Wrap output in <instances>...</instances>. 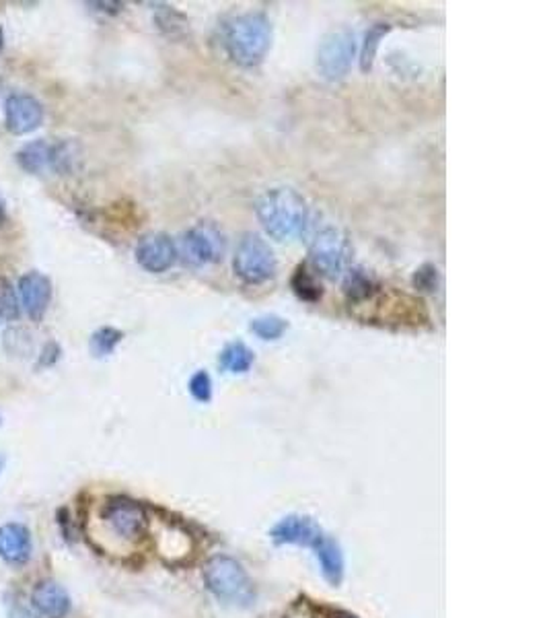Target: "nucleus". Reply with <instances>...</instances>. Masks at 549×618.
Instances as JSON below:
<instances>
[{
	"label": "nucleus",
	"instance_id": "obj_25",
	"mask_svg": "<svg viewBox=\"0 0 549 618\" xmlns=\"http://www.w3.org/2000/svg\"><path fill=\"white\" fill-rule=\"evenodd\" d=\"M21 316V303L9 278L0 277V322H15Z\"/></svg>",
	"mask_w": 549,
	"mask_h": 618
},
{
	"label": "nucleus",
	"instance_id": "obj_22",
	"mask_svg": "<svg viewBox=\"0 0 549 618\" xmlns=\"http://www.w3.org/2000/svg\"><path fill=\"white\" fill-rule=\"evenodd\" d=\"M249 328H251V332L261 340H278L282 339L286 330H289V322L276 314H266L253 317Z\"/></svg>",
	"mask_w": 549,
	"mask_h": 618
},
{
	"label": "nucleus",
	"instance_id": "obj_18",
	"mask_svg": "<svg viewBox=\"0 0 549 618\" xmlns=\"http://www.w3.org/2000/svg\"><path fill=\"white\" fill-rule=\"evenodd\" d=\"M253 363H255V353L241 340L228 342L227 347L220 350V356H219V365L222 372L235 373V375L247 373Z\"/></svg>",
	"mask_w": 549,
	"mask_h": 618
},
{
	"label": "nucleus",
	"instance_id": "obj_23",
	"mask_svg": "<svg viewBox=\"0 0 549 618\" xmlns=\"http://www.w3.org/2000/svg\"><path fill=\"white\" fill-rule=\"evenodd\" d=\"M122 340H124L122 330H118L113 326H104V328L95 330V332L91 334L89 348H91V353L95 356H110Z\"/></svg>",
	"mask_w": 549,
	"mask_h": 618
},
{
	"label": "nucleus",
	"instance_id": "obj_9",
	"mask_svg": "<svg viewBox=\"0 0 549 618\" xmlns=\"http://www.w3.org/2000/svg\"><path fill=\"white\" fill-rule=\"evenodd\" d=\"M180 247L167 233H149L138 241L136 262L151 275H163L177 262Z\"/></svg>",
	"mask_w": 549,
	"mask_h": 618
},
{
	"label": "nucleus",
	"instance_id": "obj_10",
	"mask_svg": "<svg viewBox=\"0 0 549 618\" xmlns=\"http://www.w3.org/2000/svg\"><path fill=\"white\" fill-rule=\"evenodd\" d=\"M182 252L185 262L191 266H208L216 262L222 254V238L213 225L191 227L189 231L183 233Z\"/></svg>",
	"mask_w": 549,
	"mask_h": 618
},
{
	"label": "nucleus",
	"instance_id": "obj_8",
	"mask_svg": "<svg viewBox=\"0 0 549 618\" xmlns=\"http://www.w3.org/2000/svg\"><path fill=\"white\" fill-rule=\"evenodd\" d=\"M46 118L42 101L29 93H11L4 101V126L11 135L23 137L40 129Z\"/></svg>",
	"mask_w": 549,
	"mask_h": 618
},
{
	"label": "nucleus",
	"instance_id": "obj_29",
	"mask_svg": "<svg viewBox=\"0 0 549 618\" xmlns=\"http://www.w3.org/2000/svg\"><path fill=\"white\" fill-rule=\"evenodd\" d=\"M60 355H62V348H60L58 342H54V340L46 342L43 344L42 353H40V359H37V367L56 365V363H58V359H60Z\"/></svg>",
	"mask_w": 549,
	"mask_h": 618
},
{
	"label": "nucleus",
	"instance_id": "obj_21",
	"mask_svg": "<svg viewBox=\"0 0 549 618\" xmlns=\"http://www.w3.org/2000/svg\"><path fill=\"white\" fill-rule=\"evenodd\" d=\"M290 286L295 291V295L306 303H317L323 297L321 285L317 283V278L309 272L306 264H298L295 275L290 278Z\"/></svg>",
	"mask_w": 549,
	"mask_h": 618
},
{
	"label": "nucleus",
	"instance_id": "obj_12",
	"mask_svg": "<svg viewBox=\"0 0 549 618\" xmlns=\"http://www.w3.org/2000/svg\"><path fill=\"white\" fill-rule=\"evenodd\" d=\"M270 536L276 544L313 546L323 536V530L313 518H306V515H289V518L280 520L278 524L272 528Z\"/></svg>",
	"mask_w": 549,
	"mask_h": 618
},
{
	"label": "nucleus",
	"instance_id": "obj_31",
	"mask_svg": "<svg viewBox=\"0 0 549 618\" xmlns=\"http://www.w3.org/2000/svg\"><path fill=\"white\" fill-rule=\"evenodd\" d=\"M4 223H6V205L3 196H0V225H4Z\"/></svg>",
	"mask_w": 549,
	"mask_h": 618
},
{
	"label": "nucleus",
	"instance_id": "obj_32",
	"mask_svg": "<svg viewBox=\"0 0 549 618\" xmlns=\"http://www.w3.org/2000/svg\"><path fill=\"white\" fill-rule=\"evenodd\" d=\"M4 50V29H3V25H0V52Z\"/></svg>",
	"mask_w": 549,
	"mask_h": 618
},
{
	"label": "nucleus",
	"instance_id": "obj_20",
	"mask_svg": "<svg viewBox=\"0 0 549 618\" xmlns=\"http://www.w3.org/2000/svg\"><path fill=\"white\" fill-rule=\"evenodd\" d=\"M391 31V23H373L370 27L365 31V40H362L360 46V70L362 73H368L370 68L375 65L376 52H379L381 40H385V35Z\"/></svg>",
	"mask_w": 549,
	"mask_h": 618
},
{
	"label": "nucleus",
	"instance_id": "obj_27",
	"mask_svg": "<svg viewBox=\"0 0 549 618\" xmlns=\"http://www.w3.org/2000/svg\"><path fill=\"white\" fill-rule=\"evenodd\" d=\"M414 286L420 291L432 293L437 291L438 286V269L434 264H424L420 266L416 270V275H414Z\"/></svg>",
	"mask_w": 549,
	"mask_h": 618
},
{
	"label": "nucleus",
	"instance_id": "obj_1",
	"mask_svg": "<svg viewBox=\"0 0 549 618\" xmlns=\"http://www.w3.org/2000/svg\"><path fill=\"white\" fill-rule=\"evenodd\" d=\"M274 29L264 12H241L227 19L220 27V43L233 65L255 68L266 60L272 48Z\"/></svg>",
	"mask_w": 549,
	"mask_h": 618
},
{
	"label": "nucleus",
	"instance_id": "obj_33",
	"mask_svg": "<svg viewBox=\"0 0 549 618\" xmlns=\"http://www.w3.org/2000/svg\"><path fill=\"white\" fill-rule=\"evenodd\" d=\"M4 464H6V458L0 454V474H3V468H4Z\"/></svg>",
	"mask_w": 549,
	"mask_h": 618
},
{
	"label": "nucleus",
	"instance_id": "obj_30",
	"mask_svg": "<svg viewBox=\"0 0 549 618\" xmlns=\"http://www.w3.org/2000/svg\"><path fill=\"white\" fill-rule=\"evenodd\" d=\"M87 6H91L97 12H104V15H118L124 9L122 3H87Z\"/></svg>",
	"mask_w": 549,
	"mask_h": 618
},
{
	"label": "nucleus",
	"instance_id": "obj_26",
	"mask_svg": "<svg viewBox=\"0 0 549 618\" xmlns=\"http://www.w3.org/2000/svg\"><path fill=\"white\" fill-rule=\"evenodd\" d=\"M189 394L194 396L197 403H210L213 398V378H210L208 372H196L189 378Z\"/></svg>",
	"mask_w": 549,
	"mask_h": 618
},
{
	"label": "nucleus",
	"instance_id": "obj_19",
	"mask_svg": "<svg viewBox=\"0 0 549 618\" xmlns=\"http://www.w3.org/2000/svg\"><path fill=\"white\" fill-rule=\"evenodd\" d=\"M81 151L73 140H54L50 149V171L58 176L73 174L79 165Z\"/></svg>",
	"mask_w": 549,
	"mask_h": 618
},
{
	"label": "nucleus",
	"instance_id": "obj_6",
	"mask_svg": "<svg viewBox=\"0 0 549 618\" xmlns=\"http://www.w3.org/2000/svg\"><path fill=\"white\" fill-rule=\"evenodd\" d=\"M356 59V35L350 29H334L317 48V70L323 79L342 81Z\"/></svg>",
	"mask_w": 549,
	"mask_h": 618
},
{
	"label": "nucleus",
	"instance_id": "obj_14",
	"mask_svg": "<svg viewBox=\"0 0 549 618\" xmlns=\"http://www.w3.org/2000/svg\"><path fill=\"white\" fill-rule=\"evenodd\" d=\"M34 552V543H31V532L23 524L0 526V559L6 560L9 565H25Z\"/></svg>",
	"mask_w": 549,
	"mask_h": 618
},
{
	"label": "nucleus",
	"instance_id": "obj_24",
	"mask_svg": "<svg viewBox=\"0 0 549 618\" xmlns=\"http://www.w3.org/2000/svg\"><path fill=\"white\" fill-rule=\"evenodd\" d=\"M155 23L157 27L161 29V34L167 37H180L182 31H185V25H188L182 12H177L174 6L167 4H157Z\"/></svg>",
	"mask_w": 549,
	"mask_h": 618
},
{
	"label": "nucleus",
	"instance_id": "obj_28",
	"mask_svg": "<svg viewBox=\"0 0 549 618\" xmlns=\"http://www.w3.org/2000/svg\"><path fill=\"white\" fill-rule=\"evenodd\" d=\"M6 613H9V618H35L34 606H27L19 596H6Z\"/></svg>",
	"mask_w": 549,
	"mask_h": 618
},
{
	"label": "nucleus",
	"instance_id": "obj_11",
	"mask_svg": "<svg viewBox=\"0 0 549 618\" xmlns=\"http://www.w3.org/2000/svg\"><path fill=\"white\" fill-rule=\"evenodd\" d=\"M52 280L40 270H29L19 278V297L21 308L29 320L42 322L43 316L52 303Z\"/></svg>",
	"mask_w": 549,
	"mask_h": 618
},
{
	"label": "nucleus",
	"instance_id": "obj_7",
	"mask_svg": "<svg viewBox=\"0 0 549 618\" xmlns=\"http://www.w3.org/2000/svg\"><path fill=\"white\" fill-rule=\"evenodd\" d=\"M101 520L118 538L126 543H136L146 534L149 518L138 501L128 497H112L101 509Z\"/></svg>",
	"mask_w": 549,
	"mask_h": 618
},
{
	"label": "nucleus",
	"instance_id": "obj_4",
	"mask_svg": "<svg viewBox=\"0 0 549 618\" xmlns=\"http://www.w3.org/2000/svg\"><path fill=\"white\" fill-rule=\"evenodd\" d=\"M309 258L319 275L336 280L346 272L350 258H352V244L346 231L337 225H317L309 239Z\"/></svg>",
	"mask_w": 549,
	"mask_h": 618
},
{
	"label": "nucleus",
	"instance_id": "obj_13",
	"mask_svg": "<svg viewBox=\"0 0 549 618\" xmlns=\"http://www.w3.org/2000/svg\"><path fill=\"white\" fill-rule=\"evenodd\" d=\"M31 606L43 618H66L70 613V596L60 583L43 579L31 591Z\"/></svg>",
	"mask_w": 549,
	"mask_h": 618
},
{
	"label": "nucleus",
	"instance_id": "obj_5",
	"mask_svg": "<svg viewBox=\"0 0 549 618\" xmlns=\"http://www.w3.org/2000/svg\"><path fill=\"white\" fill-rule=\"evenodd\" d=\"M233 269L245 285H264L276 275V254L261 235L245 233L235 252Z\"/></svg>",
	"mask_w": 549,
	"mask_h": 618
},
{
	"label": "nucleus",
	"instance_id": "obj_2",
	"mask_svg": "<svg viewBox=\"0 0 549 618\" xmlns=\"http://www.w3.org/2000/svg\"><path fill=\"white\" fill-rule=\"evenodd\" d=\"M255 215L270 238L295 239L309 225V205L297 190L280 186L266 190L255 205Z\"/></svg>",
	"mask_w": 549,
	"mask_h": 618
},
{
	"label": "nucleus",
	"instance_id": "obj_16",
	"mask_svg": "<svg viewBox=\"0 0 549 618\" xmlns=\"http://www.w3.org/2000/svg\"><path fill=\"white\" fill-rule=\"evenodd\" d=\"M50 149H52V143L46 138H37L34 143L21 146L15 155L19 168L34 176L50 171Z\"/></svg>",
	"mask_w": 549,
	"mask_h": 618
},
{
	"label": "nucleus",
	"instance_id": "obj_15",
	"mask_svg": "<svg viewBox=\"0 0 549 618\" xmlns=\"http://www.w3.org/2000/svg\"><path fill=\"white\" fill-rule=\"evenodd\" d=\"M311 549L315 551V557L319 560V567H321L323 577L334 585L340 583L344 577V554H342L340 544H337L334 538L325 536L323 534V536L319 538Z\"/></svg>",
	"mask_w": 549,
	"mask_h": 618
},
{
	"label": "nucleus",
	"instance_id": "obj_3",
	"mask_svg": "<svg viewBox=\"0 0 549 618\" xmlns=\"http://www.w3.org/2000/svg\"><path fill=\"white\" fill-rule=\"evenodd\" d=\"M204 583L210 594L222 604L237 608H249L255 602L251 579L239 560L227 554H216L204 567Z\"/></svg>",
	"mask_w": 549,
	"mask_h": 618
},
{
	"label": "nucleus",
	"instance_id": "obj_17",
	"mask_svg": "<svg viewBox=\"0 0 549 618\" xmlns=\"http://www.w3.org/2000/svg\"><path fill=\"white\" fill-rule=\"evenodd\" d=\"M376 291H379V285H376L373 275H368L365 269L346 270V278H344V295H346L350 305L367 303Z\"/></svg>",
	"mask_w": 549,
	"mask_h": 618
}]
</instances>
